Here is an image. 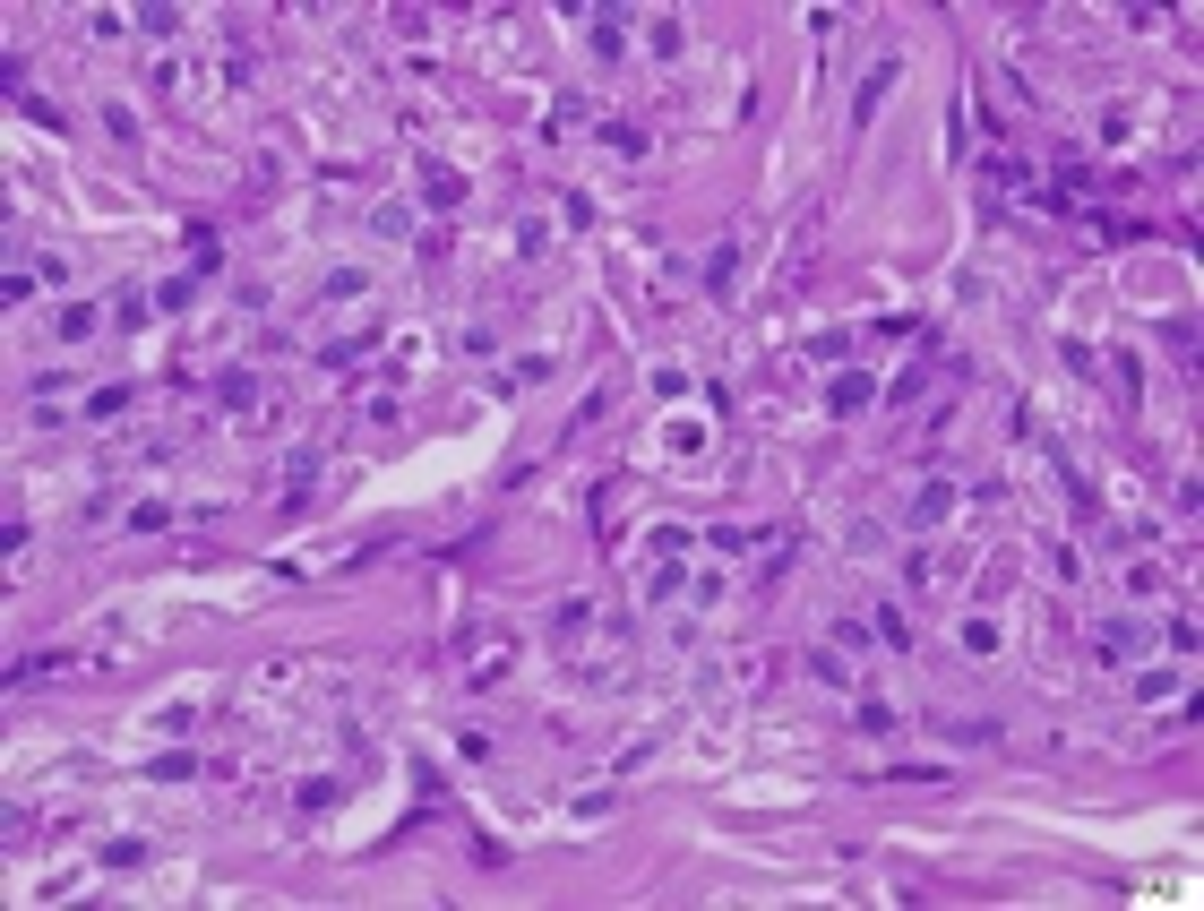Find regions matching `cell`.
<instances>
[{
  "instance_id": "6da1fadb",
  "label": "cell",
  "mask_w": 1204,
  "mask_h": 911,
  "mask_svg": "<svg viewBox=\"0 0 1204 911\" xmlns=\"http://www.w3.org/2000/svg\"><path fill=\"white\" fill-rule=\"evenodd\" d=\"M946 508H955V482H921V499H912V516H903V525H912V533H938Z\"/></svg>"
},
{
  "instance_id": "ba28073f",
  "label": "cell",
  "mask_w": 1204,
  "mask_h": 911,
  "mask_svg": "<svg viewBox=\"0 0 1204 911\" xmlns=\"http://www.w3.org/2000/svg\"><path fill=\"white\" fill-rule=\"evenodd\" d=\"M1136 697H1144V705H1161V697H1179V671H1144V679H1136Z\"/></svg>"
},
{
  "instance_id": "277c9868",
  "label": "cell",
  "mask_w": 1204,
  "mask_h": 911,
  "mask_svg": "<svg viewBox=\"0 0 1204 911\" xmlns=\"http://www.w3.org/2000/svg\"><path fill=\"white\" fill-rule=\"evenodd\" d=\"M886 86H895V61H878V69H869V78H860V95H852V104H860V121L878 112V95H886Z\"/></svg>"
},
{
  "instance_id": "9c48e42d",
  "label": "cell",
  "mask_w": 1204,
  "mask_h": 911,
  "mask_svg": "<svg viewBox=\"0 0 1204 911\" xmlns=\"http://www.w3.org/2000/svg\"><path fill=\"white\" fill-rule=\"evenodd\" d=\"M860 731H878V740H886V731H895V705H886V697H860Z\"/></svg>"
},
{
  "instance_id": "8fae6325",
  "label": "cell",
  "mask_w": 1204,
  "mask_h": 911,
  "mask_svg": "<svg viewBox=\"0 0 1204 911\" xmlns=\"http://www.w3.org/2000/svg\"><path fill=\"white\" fill-rule=\"evenodd\" d=\"M121 404H129V387H95V396H86V413H95V422H112Z\"/></svg>"
},
{
  "instance_id": "7c38bea8",
  "label": "cell",
  "mask_w": 1204,
  "mask_h": 911,
  "mask_svg": "<svg viewBox=\"0 0 1204 911\" xmlns=\"http://www.w3.org/2000/svg\"><path fill=\"white\" fill-rule=\"evenodd\" d=\"M809 671L826 679V688H843V679H852V662H843V654H809Z\"/></svg>"
},
{
  "instance_id": "7a4b0ae2",
  "label": "cell",
  "mask_w": 1204,
  "mask_h": 911,
  "mask_svg": "<svg viewBox=\"0 0 1204 911\" xmlns=\"http://www.w3.org/2000/svg\"><path fill=\"white\" fill-rule=\"evenodd\" d=\"M869 396H878V379H869V370H843V379L826 387V404H835V413H860Z\"/></svg>"
},
{
  "instance_id": "52a82bcc",
  "label": "cell",
  "mask_w": 1204,
  "mask_h": 911,
  "mask_svg": "<svg viewBox=\"0 0 1204 911\" xmlns=\"http://www.w3.org/2000/svg\"><path fill=\"white\" fill-rule=\"evenodd\" d=\"M370 233H379V241H405V233H413V207H379V215H370Z\"/></svg>"
},
{
  "instance_id": "5b68a950",
  "label": "cell",
  "mask_w": 1204,
  "mask_h": 911,
  "mask_svg": "<svg viewBox=\"0 0 1204 911\" xmlns=\"http://www.w3.org/2000/svg\"><path fill=\"white\" fill-rule=\"evenodd\" d=\"M215 267H224V250H215V233L198 224V233H190V276H215Z\"/></svg>"
},
{
  "instance_id": "8992f818",
  "label": "cell",
  "mask_w": 1204,
  "mask_h": 911,
  "mask_svg": "<svg viewBox=\"0 0 1204 911\" xmlns=\"http://www.w3.org/2000/svg\"><path fill=\"white\" fill-rule=\"evenodd\" d=\"M147 774H155V783H190V774H198V757H181V748H164V757H155Z\"/></svg>"
},
{
  "instance_id": "3957f363",
  "label": "cell",
  "mask_w": 1204,
  "mask_h": 911,
  "mask_svg": "<svg viewBox=\"0 0 1204 911\" xmlns=\"http://www.w3.org/2000/svg\"><path fill=\"white\" fill-rule=\"evenodd\" d=\"M52 327H61V344H86L95 327H104V310H95V301H69V310L52 318Z\"/></svg>"
},
{
  "instance_id": "30bf717a",
  "label": "cell",
  "mask_w": 1204,
  "mask_h": 911,
  "mask_svg": "<svg viewBox=\"0 0 1204 911\" xmlns=\"http://www.w3.org/2000/svg\"><path fill=\"white\" fill-rule=\"evenodd\" d=\"M594 52H602V61H620V52H628V35H620V18H594Z\"/></svg>"
}]
</instances>
